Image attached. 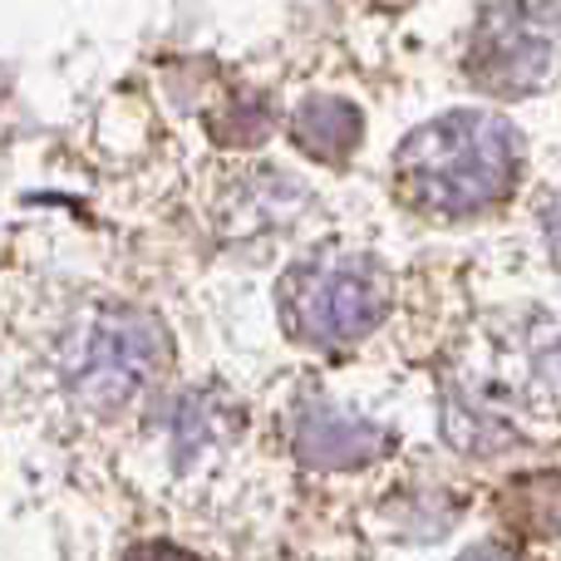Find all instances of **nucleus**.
Wrapping results in <instances>:
<instances>
[{
  "label": "nucleus",
  "mask_w": 561,
  "mask_h": 561,
  "mask_svg": "<svg viewBox=\"0 0 561 561\" xmlns=\"http://www.w3.org/2000/svg\"><path fill=\"white\" fill-rule=\"evenodd\" d=\"M389 310V276L369 256H320L280 280L286 330L306 345H350Z\"/></svg>",
  "instance_id": "2"
},
{
  "label": "nucleus",
  "mask_w": 561,
  "mask_h": 561,
  "mask_svg": "<svg viewBox=\"0 0 561 561\" xmlns=\"http://www.w3.org/2000/svg\"><path fill=\"white\" fill-rule=\"evenodd\" d=\"M517 178V134L493 114H448L399 153L404 197L428 217H473L503 203Z\"/></svg>",
  "instance_id": "1"
},
{
  "label": "nucleus",
  "mask_w": 561,
  "mask_h": 561,
  "mask_svg": "<svg viewBox=\"0 0 561 561\" xmlns=\"http://www.w3.org/2000/svg\"><path fill=\"white\" fill-rule=\"evenodd\" d=\"M355 134H359L355 114H350L345 104H330V99L306 104L296 118V138L306 144V153H316V158H345Z\"/></svg>",
  "instance_id": "6"
},
{
  "label": "nucleus",
  "mask_w": 561,
  "mask_h": 561,
  "mask_svg": "<svg viewBox=\"0 0 561 561\" xmlns=\"http://www.w3.org/2000/svg\"><path fill=\"white\" fill-rule=\"evenodd\" d=\"M168 365V340L148 316L134 310H104L94 316L69 345V389L94 414H118L138 404L158 385Z\"/></svg>",
  "instance_id": "3"
},
{
  "label": "nucleus",
  "mask_w": 561,
  "mask_h": 561,
  "mask_svg": "<svg viewBox=\"0 0 561 561\" xmlns=\"http://www.w3.org/2000/svg\"><path fill=\"white\" fill-rule=\"evenodd\" d=\"M124 561H203V557L183 552V547H173V542H148V547H138V552H128Z\"/></svg>",
  "instance_id": "7"
},
{
  "label": "nucleus",
  "mask_w": 561,
  "mask_h": 561,
  "mask_svg": "<svg viewBox=\"0 0 561 561\" xmlns=\"http://www.w3.org/2000/svg\"><path fill=\"white\" fill-rule=\"evenodd\" d=\"M458 561H523L513 552V547H497V542H488V547H473V552H463Z\"/></svg>",
  "instance_id": "8"
},
{
  "label": "nucleus",
  "mask_w": 561,
  "mask_h": 561,
  "mask_svg": "<svg viewBox=\"0 0 561 561\" xmlns=\"http://www.w3.org/2000/svg\"><path fill=\"white\" fill-rule=\"evenodd\" d=\"M547 65H552V20L542 15V25H537L527 10L513 25L497 15L493 25H488L483 49H478V59H473L478 79H483L488 89H497V94H523V89H533L537 79L547 75Z\"/></svg>",
  "instance_id": "4"
},
{
  "label": "nucleus",
  "mask_w": 561,
  "mask_h": 561,
  "mask_svg": "<svg viewBox=\"0 0 561 561\" xmlns=\"http://www.w3.org/2000/svg\"><path fill=\"white\" fill-rule=\"evenodd\" d=\"M290 438H296V454L306 458L310 468H355V463H365L369 454L385 448V438H379L375 424L350 419L330 404L306 409V414L296 419V434Z\"/></svg>",
  "instance_id": "5"
}]
</instances>
